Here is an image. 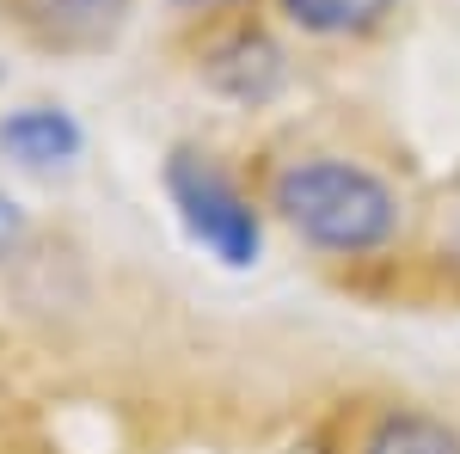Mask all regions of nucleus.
Segmentation results:
<instances>
[{
  "instance_id": "obj_1",
  "label": "nucleus",
  "mask_w": 460,
  "mask_h": 454,
  "mask_svg": "<svg viewBox=\"0 0 460 454\" xmlns=\"http://www.w3.org/2000/svg\"><path fill=\"white\" fill-rule=\"evenodd\" d=\"M270 209L295 240L319 245V252H338V258H362V252H381L399 240L405 227V203L387 178L362 160L344 154H307V160H288L270 178Z\"/></svg>"
},
{
  "instance_id": "obj_2",
  "label": "nucleus",
  "mask_w": 460,
  "mask_h": 454,
  "mask_svg": "<svg viewBox=\"0 0 460 454\" xmlns=\"http://www.w3.org/2000/svg\"><path fill=\"white\" fill-rule=\"evenodd\" d=\"M166 197H172L178 221L190 227V240L203 245V252H215L227 271L258 264V245H264L258 209H252V197L215 166L209 154L178 147L172 160H166Z\"/></svg>"
},
{
  "instance_id": "obj_3",
  "label": "nucleus",
  "mask_w": 460,
  "mask_h": 454,
  "mask_svg": "<svg viewBox=\"0 0 460 454\" xmlns=\"http://www.w3.org/2000/svg\"><path fill=\"white\" fill-rule=\"evenodd\" d=\"M19 31L56 49V56H99L111 49L123 25H129V6L136 0H6Z\"/></svg>"
},
{
  "instance_id": "obj_4",
  "label": "nucleus",
  "mask_w": 460,
  "mask_h": 454,
  "mask_svg": "<svg viewBox=\"0 0 460 454\" xmlns=\"http://www.w3.org/2000/svg\"><path fill=\"white\" fill-rule=\"evenodd\" d=\"M344 454H460V430L424 405H368L350 418Z\"/></svg>"
},
{
  "instance_id": "obj_5",
  "label": "nucleus",
  "mask_w": 460,
  "mask_h": 454,
  "mask_svg": "<svg viewBox=\"0 0 460 454\" xmlns=\"http://www.w3.org/2000/svg\"><path fill=\"white\" fill-rule=\"evenodd\" d=\"M80 123H74L62 105H25V111H6L0 117V154L31 166V173H49V166H68L80 160Z\"/></svg>"
},
{
  "instance_id": "obj_6",
  "label": "nucleus",
  "mask_w": 460,
  "mask_h": 454,
  "mask_svg": "<svg viewBox=\"0 0 460 454\" xmlns=\"http://www.w3.org/2000/svg\"><path fill=\"white\" fill-rule=\"evenodd\" d=\"M209 80L227 93V99H240V105H264V99L283 86V56H277L264 37L246 31L209 62Z\"/></svg>"
},
{
  "instance_id": "obj_7",
  "label": "nucleus",
  "mask_w": 460,
  "mask_h": 454,
  "mask_svg": "<svg viewBox=\"0 0 460 454\" xmlns=\"http://www.w3.org/2000/svg\"><path fill=\"white\" fill-rule=\"evenodd\" d=\"M277 6L307 37H368L399 13V0H277Z\"/></svg>"
},
{
  "instance_id": "obj_8",
  "label": "nucleus",
  "mask_w": 460,
  "mask_h": 454,
  "mask_svg": "<svg viewBox=\"0 0 460 454\" xmlns=\"http://www.w3.org/2000/svg\"><path fill=\"white\" fill-rule=\"evenodd\" d=\"M25 240V209L0 191V258H13V245Z\"/></svg>"
},
{
  "instance_id": "obj_9",
  "label": "nucleus",
  "mask_w": 460,
  "mask_h": 454,
  "mask_svg": "<svg viewBox=\"0 0 460 454\" xmlns=\"http://www.w3.org/2000/svg\"><path fill=\"white\" fill-rule=\"evenodd\" d=\"M178 6H221V0H178Z\"/></svg>"
}]
</instances>
